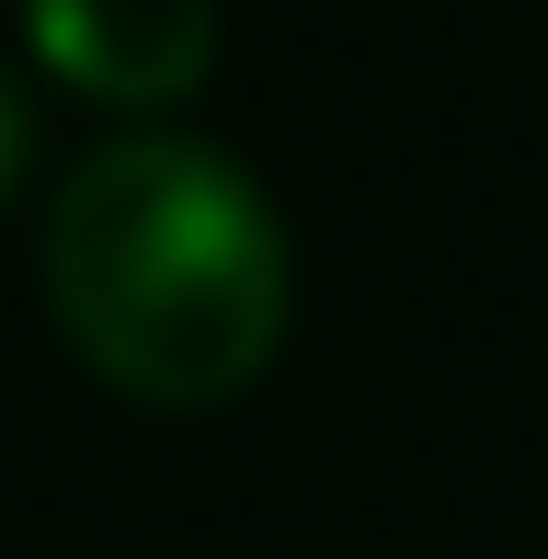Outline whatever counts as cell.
<instances>
[{
  "label": "cell",
  "instance_id": "1",
  "mask_svg": "<svg viewBox=\"0 0 548 559\" xmlns=\"http://www.w3.org/2000/svg\"><path fill=\"white\" fill-rule=\"evenodd\" d=\"M46 297L104 389L217 412L286 343V217L206 138H115L46 206Z\"/></svg>",
  "mask_w": 548,
  "mask_h": 559
},
{
  "label": "cell",
  "instance_id": "2",
  "mask_svg": "<svg viewBox=\"0 0 548 559\" xmlns=\"http://www.w3.org/2000/svg\"><path fill=\"white\" fill-rule=\"evenodd\" d=\"M23 35L92 104H183L217 69V0H23Z\"/></svg>",
  "mask_w": 548,
  "mask_h": 559
},
{
  "label": "cell",
  "instance_id": "3",
  "mask_svg": "<svg viewBox=\"0 0 548 559\" xmlns=\"http://www.w3.org/2000/svg\"><path fill=\"white\" fill-rule=\"evenodd\" d=\"M23 160H35V104H23V92L0 81V194L23 183Z\"/></svg>",
  "mask_w": 548,
  "mask_h": 559
}]
</instances>
